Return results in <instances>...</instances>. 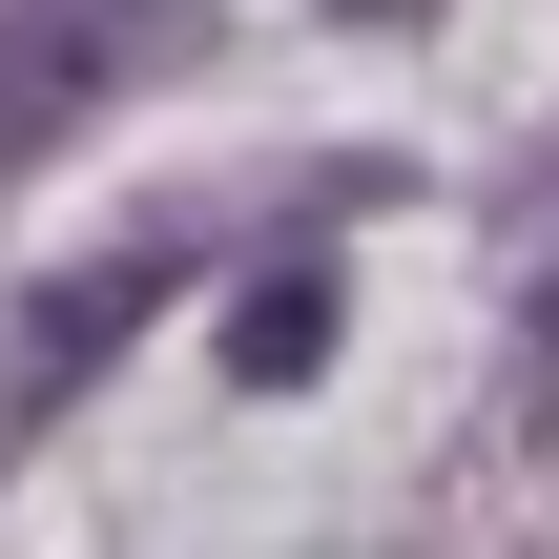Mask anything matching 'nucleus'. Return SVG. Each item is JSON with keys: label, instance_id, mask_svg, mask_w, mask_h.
Segmentation results:
<instances>
[{"label": "nucleus", "instance_id": "7ed1b4c3", "mask_svg": "<svg viewBox=\"0 0 559 559\" xmlns=\"http://www.w3.org/2000/svg\"><path fill=\"white\" fill-rule=\"evenodd\" d=\"M311 353H332V270H311V249H270V290L228 311V373H311Z\"/></svg>", "mask_w": 559, "mask_h": 559}, {"label": "nucleus", "instance_id": "f03ea898", "mask_svg": "<svg viewBox=\"0 0 559 559\" xmlns=\"http://www.w3.org/2000/svg\"><path fill=\"white\" fill-rule=\"evenodd\" d=\"M145 311H166V249H124V270H83V290H41V311H21V373H0V415L41 436V394H62V373H104V353H124Z\"/></svg>", "mask_w": 559, "mask_h": 559}, {"label": "nucleus", "instance_id": "f257e3e1", "mask_svg": "<svg viewBox=\"0 0 559 559\" xmlns=\"http://www.w3.org/2000/svg\"><path fill=\"white\" fill-rule=\"evenodd\" d=\"M207 21H228V0H0V187H21L83 104H124V83L207 62Z\"/></svg>", "mask_w": 559, "mask_h": 559}, {"label": "nucleus", "instance_id": "20e7f679", "mask_svg": "<svg viewBox=\"0 0 559 559\" xmlns=\"http://www.w3.org/2000/svg\"><path fill=\"white\" fill-rule=\"evenodd\" d=\"M539 373H559V311H539Z\"/></svg>", "mask_w": 559, "mask_h": 559}]
</instances>
